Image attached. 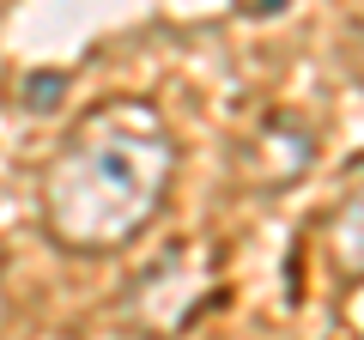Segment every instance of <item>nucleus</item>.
Here are the masks:
<instances>
[{
	"instance_id": "f257e3e1",
	"label": "nucleus",
	"mask_w": 364,
	"mask_h": 340,
	"mask_svg": "<svg viewBox=\"0 0 364 340\" xmlns=\"http://www.w3.org/2000/svg\"><path fill=\"white\" fill-rule=\"evenodd\" d=\"M164 176H170L164 134H152V128L140 134L128 122H109L79 152L61 158V170L49 183V219L67 243L109 249L152 219L158 195H164Z\"/></svg>"
},
{
	"instance_id": "f03ea898",
	"label": "nucleus",
	"mask_w": 364,
	"mask_h": 340,
	"mask_svg": "<svg viewBox=\"0 0 364 340\" xmlns=\"http://www.w3.org/2000/svg\"><path fill=\"white\" fill-rule=\"evenodd\" d=\"M340 249H346L352 267H364V201H352L346 219H340Z\"/></svg>"
}]
</instances>
